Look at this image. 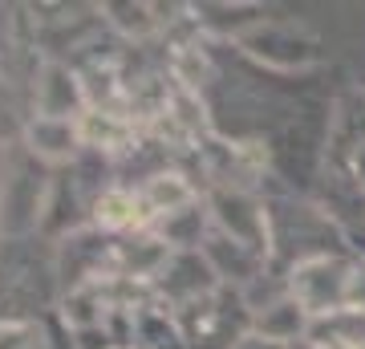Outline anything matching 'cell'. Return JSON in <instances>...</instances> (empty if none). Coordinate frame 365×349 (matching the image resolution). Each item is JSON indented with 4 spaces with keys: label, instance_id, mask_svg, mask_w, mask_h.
Returning a JSON list of instances; mask_svg holds the SVG:
<instances>
[{
    "label": "cell",
    "instance_id": "cell-1",
    "mask_svg": "<svg viewBox=\"0 0 365 349\" xmlns=\"http://www.w3.org/2000/svg\"><path fill=\"white\" fill-rule=\"evenodd\" d=\"M349 276H353V260L341 256H300L288 272V297L297 300L309 317H329L337 309H349Z\"/></svg>",
    "mask_w": 365,
    "mask_h": 349
},
{
    "label": "cell",
    "instance_id": "cell-2",
    "mask_svg": "<svg viewBox=\"0 0 365 349\" xmlns=\"http://www.w3.org/2000/svg\"><path fill=\"white\" fill-rule=\"evenodd\" d=\"M235 45L248 53L252 61L268 65V69H309L321 61V41L313 29L297 25V21H272L264 16L260 25H252L244 37H235Z\"/></svg>",
    "mask_w": 365,
    "mask_h": 349
},
{
    "label": "cell",
    "instance_id": "cell-3",
    "mask_svg": "<svg viewBox=\"0 0 365 349\" xmlns=\"http://www.w3.org/2000/svg\"><path fill=\"white\" fill-rule=\"evenodd\" d=\"M207 211L211 228L227 240H235L240 248L256 252L260 260L272 256V223H268V207L256 199L252 191H235V187H211L207 191Z\"/></svg>",
    "mask_w": 365,
    "mask_h": 349
},
{
    "label": "cell",
    "instance_id": "cell-4",
    "mask_svg": "<svg viewBox=\"0 0 365 349\" xmlns=\"http://www.w3.org/2000/svg\"><path fill=\"white\" fill-rule=\"evenodd\" d=\"M220 285L223 280L215 276V268L207 264L203 252H175V256L167 260V268L150 280V293H155V300H163L167 309H182V305H191V300L215 293Z\"/></svg>",
    "mask_w": 365,
    "mask_h": 349
},
{
    "label": "cell",
    "instance_id": "cell-5",
    "mask_svg": "<svg viewBox=\"0 0 365 349\" xmlns=\"http://www.w3.org/2000/svg\"><path fill=\"white\" fill-rule=\"evenodd\" d=\"M90 110L86 86H81L78 69L69 61L45 57L37 65V81H33V114L41 118H81Z\"/></svg>",
    "mask_w": 365,
    "mask_h": 349
},
{
    "label": "cell",
    "instance_id": "cell-6",
    "mask_svg": "<svg viewBox=\"0 0 365 349\" xmlns=\"http://www.w3.org/2000/svg\"><path fill=\"white\" fill-rule=\"evenodd\" d=\"M21 146L45 167H61L81 155V126L78 118H41L29 114L21 126Z\"/></svg>",
    "mask_w": 365,
    "mask_h": 349
},
{
    "label": "cell",
    "instance_id": "cell-7",
    "mask_svg": "<svg viewBox=\"0 0 365 349\" xmlns=\"http://www.w3.org/2000/svg\"><path fill=\"white\" fill-rule=\"evenodd\" d=\"M98 13L126 41H155L179 21V13H187V4H102Z\"/></svg>",
    "mask_w": 365,
    "mask_h": 349
},
{
    "label": "cell",
    "instance_id": "cell-8",
    "mask_svg": "<svg viewBox=\"0 0 365 349\" xmlns=\"http://www.w3.org/2000/svg\"><path fill=\"white\" fill-rule=\"evenodd\" d=\"M93 228L110 236H126V232H150V216H146L138 187H106L93 199Z\"/></svg>",
    "mask_w": 365,
    "mask_h": 349
},
{
    "label": "cell",
    "instance_id": "cell-9",
    "mask_svg": "<svg viewBox=\"0 0 365 349\" xmlns=\"http://www.w3.org/2000/svg\"><path fill=\"white\" fill-rule=\"evenodd\" d=\"M138 199H143L146 216H150V228H155L158 220H167V216H175V211H182V207L199 203V191L182 171L163 167V171H150V175L138 183Z\"/></svg>",
    "mask_w": 365,
    "mask_h": 349
},
{
    "label": "cell",
    "instance_id": "cell-10",
    "mask_svg": "<svg viewBox=\"0 0 365 349\" xmlns=\"http://www.w3.org/2000/svg\"><path fill=\"white\" fill-rule=\"evenodd\" d=\"M78 126H81V143L93 146V151H106V155H130L146 138V130L138 122L110 114V110H86L78 118Z\"/></svg>",
    "mask_w": 365,
    "mask_h": 349
},
{
    "label": "cell",
    "instance_id": "cell-11",
    "mask_svg": "<svg viewBox=\"0 0 365 349\" xmlns=\"http://www.w3.org/2000/svg\"><path fill=\"white\" fill-rule=\"evenodd\" d=\"M309 321L313 317L300 309L284 288V297H276L272 305H264L260 313H252V333L264 337V341H272V345H300L304 333H309Z\"/></svg>",
    "mask_w": 365,
    "mask_h": 349
},
{
    "label": "cell",
    "instance_id": "cell-12",
    "mask_svg": "<svg viewBox=\"0 0 365 349\" xmlns=\"http://www.w3.org/2000/svg\"><path fill=\"white\" fill-rule=\"evenodd\" d=\"M134 349H187L175 309L155 297L134 305Z\"/></svg>",
    "mask_w": 365,
    "mask_h": 349
},
{
    "label": "cell",
    "instance_id": "cell-13",
    "mask_svg": "<svg viewBox=\"0 0 365 349\" xmlns=\"http://www.w3.org/2000/svg\"><path fill=\"white\" fill-rule=\"evenodd\" d=\"M304 345L309 349H365V313L337 309L329 317H317V321H309Z\"/></svg>",
    "mask_w": 365,
    "mask_h": 349
},
{
    "label": "cell",
    "instance_id": "cell-14",
    "mask_svg": "<svg viewBox=\"0 0 365 349\" xmlns=\"http://www.w3.org/2000/svg\"><path fill=\"white\" fill-rule=\"evenodd\" d=\"M170 81L182 86V90H191V93H199L211 81V61L195 41H179L170 49Z\"/></svg>",
    "mask_w": 365,
    "mask_h": 349
},
{
    "label": "cell",
    "instance_id": "cell-15",
    "mask_svg": "<svg viewBox=\"0 0 365 349\" xmlns=\"http://www.w3.org/2000/svg\"><path fill=\"white\" fill-rule=\"evenodd\" d=\"M0 349H53L41 321H0Z\"/></svg>",
    "mask_w": 365,
    "mask_h": 349
},
{
    "label": "cell",
    "instance_id": "cell-16",
    "mask_svg": "<svg viewBox=\"0 0 365 349\" xmlns=\"http://www.w3.org/2000/svg\"><path fill=\"white\" fill-rule=\"evenodd\" d=\"M349 309L365 313V260H353V276H349Z\"/></svg>",
    "mask_w": 365,
    "mask_h": 349
},
{
    "label": "cell",
    "instance_id": "cell-17",
    "mask_svg": "<svg viewBox=\"0 0 365 349\" xmlns=\"http://www.w3.org/2000/svg\"><path fill=\"white\" fill-rule=\"evenodd\" d=\"M349 163H353V175H357V187L365 191V138L353 146V158H349Z\"/></svg>",
    "mask_w": 365,
    "mask_h": 349
},
{
    "label": "cell",
    "instance_id": "cell-18",
    "mask_svg": "<svg viewBox=\"0 0 365 349\" xmlns=\"http://www.w3.org/2000/svg\"><path fill=\"white\" fill-rule=\"evenodd\" d=\"M0 175H4V155H0Z\"/></svg>",
    "mask_w": 365,
    "mask_h": 349
}]
</instances>
